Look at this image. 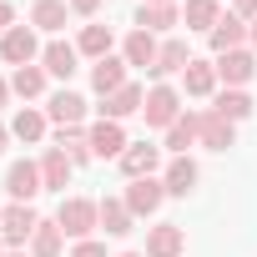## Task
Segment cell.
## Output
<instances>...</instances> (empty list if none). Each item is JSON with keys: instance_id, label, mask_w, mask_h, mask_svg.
Here are the masks:
<instances>
[{"instance_id": "7a4b0ae2", "label": "cell", "mask_w": 257, "mask_h": 257, "mask_svg": "<svg viewBox=\"0 0 257 257\" xmlns=\"http://www.w3.org/2000/svg\"><path fill=\"white\" fill-rule=\"evenodd\" d=\"M36 227H41V217L31 212V202H16V207H6V217H0V242L6 247H26V237H36Z\"/></svg>"}, {"instance_id": "d590c367", "label": "cell", "mask_w": 257, "mask_h": 257, "mask_svg": "<svg viewBox=\"0 0 257 257\" xmlns=\"http://www.w3.org/2000/svg\"><path fill=\"white\" fill-rule=\"evenodd\" d=\"M6 96H11V81H0V106H6Z\"/></svg>"}, {"instance_id": "2e32d148", "label": "cell", "mask_w": 257, "mask_h": 257, "mask_svg": "<svg viewBox=\"0 0 257 257\" xmlns=\"http://www.w3.org/2000/svg\"><path fill=\"white\" fill-rule=\"evenodd\" d=\"M91 86H96L101 96H111V91H121V86H126V61H116V56H106V61H96V71H91Z\"/></svg>"}, {"instance_id": "8fae6325", "label": "cell", "mask_w": 257, "mask_h": 257, "mask_svg": "<svg viewBox=\"0 0 257 257\" xmlns=\"http://www.w3.org/2000/svg\"><path fill=\"white\" fill-rule=\"evenodd\" d=\"M142 106H147V91L126 81L121 91H111V96H106V106H101V111H106V121H121V116H132V111H142Z\"/></svg>"}, {"instance_id": "cb8c5ba5", "label": "cell", "mask_w": 257, "mask_h": 257, "mask_svg": "<svg viewBox=\"0 0 257 257\" xmlns=\"http://www.w3.org/2000/svg\"><path fill=\"white\" fill-rule=\"evenodd\" d=\"M11 91H16V96H41V91H46V66H16Z\"/></svg>"}, {"instance_id": "7c38bea8", "label": "cell", "mask_w": 257, "mask_h": 257, "mask_svg": "<svg viewBox=\"0 0 257 257\" xmlns=\"http://www.w3.org/2000/svg\"><path fill=\"white\" fill-rule=\"evenodd\" d=\"M147 257H182V227L177 222H162L147 232Z\"/></svg>"}, {"instance_id": "b9f144b4", "label": "cell", "mask_w": 257, "mask_h": 257, "mask_svg": "<svg viewBox=\"0 0 257 257\" xmlns=\"http://www.w3.org/2000/svg\"><path fill=\"white\" fill-rule=\"evenodd\" d=\"M0 257H6V247H0Z\"/></svg>"}, {"instance_id": "603a6c76", "label": "cell", "mask_w": 257, "mask_h": 257, "mask_svg": "<svg viewBox=\"0 0 257 257\" xmlns=\"http://www.w3.org/2000/svg\"><path fill=\"white\" fill-rule=\"evenodd\" d=\"M31 26L61 31V26H66V0H36V6H31Z\"/></svg>"}, {"instance_id": "8d00e7d4", "label": "cell", "mask_w": 257, "mask_h": 257, "mask_svg": "<svg viewBox=\"0 0 257 257\" xmlns=\"http://www.w3.org/2000/svg\"><path fill=\"white\" fill-rule=\"evenodd\" d=\"M6 142H11V132H6V126H0V152H6Z\"/></svg>"}, {"instance_id": "484cf974", "label": "cell", "mask_w": 257, "mask_h": 257, "mask_svg": "<svg viewBox=\"0 0 257 257\" xmlns=\"http://www.w3.org/2000/svg\"><path fill=\"white\" fill-rule=\"evenodd\" d=\"M61 237H66L61 222H41L36 237H31V252H36V257H61Z\"/></svg>"}, {"instance_id": "1f68e13d", "label": "cell", "mask_w": 257, "mask_h": 257, "mask_svg": "<svg viewBox=\"0 0 257 257\" xmlns=\"http://www.w3.org/2000/svg\"><path fill=\"white\" fill-rule=\"evenodd\" d=\"M71 257H106V247H101V242H76Z\"/></svg>"}, {"instance_id": "44dd1931", "label": "cell", "mask_w": 257, "mask_h": 257, "mask_svg": "<svg viewBox=\"0 0 257 257\" xmlns=\"http://www.w3.org/2000/svg\"><path fill=\"white\" fill-rule=\"evenodd\" d=\"M187 41H167L162 51H157V66H152V76H172V71H187Z\"/></svg>"}, {"instance_id": "f1b7e54d", "label": "cell", "mask_w": 257, "mask_h": 257, "mask_svg": "<svg viewBox=\"0 0 257 257\" xmlns=\"http://www.w3.org/2000/svg\"><path fill=\"white\" fill-rule=\"evenodd\" d=\"M167 26H177L172 6H142L137 11V31H167Z\"/></svg>"}, {"instance_id": "7bdbcfd3", "label": "cell", "mask_w": 257, "mask_h": 257, "mask_svg": "<svg viewBox=\"0 0 257 257\" xmlns=\"http://www.w3.org/2000/svg\"><path fill=\"white\" fill-rule=\"evenodd\" d=\"M0 217H6V212H0Z\"/></svg>"}, {"instance_id": "277c9868", "label": "cell", "mask_w": 257, "mask_h": 257, "mask_svg": "<svg viewBox=\"0 0 257 257\" xmlns=\"http://www.w3.org/2000/svg\"><path fill=\"white\" fill-rule=\"evenodd\" d=\"M167 197V182H152V177H137L132 187H126V207H132V217H152Z\"/></svg>"}, {"instance_id": "60d3db41", "label": "cell", "mask_w": 257, "mask_h": 257, "mask_svg": "<svg viewBox=\"0 0 257 257\" xmlns=\"http://www.w3.org/2000/svg\"><path fill=\"white\" fill-rule=\"evenodd\" d=\"M121 257H142V252H121Z\"/></svg>"}, {"instance_id": "30bf717a", "label": "cell", "mask_w": 257, "mask_h": 257, "mask_svg": "<svg viewBox=\"0 0 257 257\" xmlns=\"http://www.w3.org/2000/svg\"><path fill=\"white\" fill-rule=\"evenodd\" d=\"M217 76H222L227 86H247V81L257 76V61H252V51H227V56L217 61Z\"/></svg>"}, {"instance_id": "e575fe53", "label": "cell", "mask_w": 257, "mask_h": 257, "mask_svg": "<svg viewBox=\"0 0 257 257\" xmlns=\"http://www.w3.org/2000/svg\"><path fill=\"white\" fill-rule=\"evenodd\" d=\"M11 21H16V11L6 6V0H0V36H6V31H11Z\"/></svg>"}, {"instance_id": "ffe728a7", "label": "cell", "mask_w": 257, "mask_h": 257, "mask_svg": "<svg viewBox=\"0 0 257 257\" xmlns=\"http://www.w3.org/2000/svg\"><path fill=\"white\" fill-rule=\"evenodd\" d=\"M96 207H101V227H106L111 237H126V232H132V207H126V202L106 197V202H96Z\"/></svg>"}, {"instance_id": "f35d334b", "label": "cell", "mask_w": 257, "mask_h": 257, "mask_svg": "<svg viewBox=\"0 0 257 257\" xmlns=\"http://www.w3.org/2000/svg\"><path fill=\"white\" fill-rule=\"evenodd\" d=\"M6 257H26V252H21V247H11V252H6Z\"/></svg>"}, {"instance_id": "9c48e42d", "label": "cell", "mask_w": 257, "mask_h": 257, "mask_svg": "<svg viewBox=\"0 0 257 257\" xmlns=\"http://www.w3.org/2000/svg\"><path fill=\"white\" fill-rule=\"evenodd\" d=\"M157 162H162V147H147V142H137V147L121 152V172L132 177V182H137V177H152Z\"/></svg>"}, {"instance_id": "ab89813d", "label": "cell", "mask_w": 257, "mask_h": 257, "mask_svg": "<svg viewBox=\"0 0 257 257\" xmlns=\"http://www.w3.org/2000/svg\"><path fill=\"white\" fill-rule=\"evenodd\" d=\"M147 6H172V0H147Z\"/></svg>"}, {"instance_id": "9a60e30c", "label": "cell", "mask_w": 257, "mask_h": 257, "mask_svg": "<svg viewBox=\"0 0 257 257\" xmlns=\"http://www.w3.org/2000/svg\"><path fill=\"white\" fill-rule=\"evenodd\" d=\"M41 61H46V71H51V76H61V81H71V76H76V46H66V41H51V46L41 51Z\"/></svg>"}, {"instance_id": "4dcf8cb0", "label": "cell", "mask_w": 257, "mask_h": 257, "mask_svg": "<svg viewBox=\"0 0 257 257\" xmlns=\"http://www.w3.org/2000/svg\"><path fill=\"white\" fill-rule=\"evenodd\" d=\"M11 137H21V142H41V137H46V116H41V111H21V116L11 121Z\"/></svg>"}, {"instance_id": "e0dca14e", "label": "cell", "mask_w": 257, "mask_h": 257, "mask_svg": "<svg viewBox=\"0 0 257 257\" xmlns=\"http://www.w3.org/2000/svg\"><path fill=\"white\" fill-rule=\"evenodd\" d=\"M157 41H152V31H132V36H126V66H157Z\"/></svg>"}, {"instance_id": "d6a6232c", "label": "cell", "mask_w": 257, "mask_h": 257, "mask_svg": "<svg viewBox=\"0 0 257 257\" xmlns=\"http://www.w3.org/2000/svg\"><path fill=\"white\" fill-rule=\"evenodd\" d=\"M237 21H257V0H237Z\"/></svg>"}, {"instance_id": "4316f807", "label": "cell", "mask_w": 257, "mask_h": 257, "mask_svg": "<svg viewBox=\"0 0 257 257\" xmlns=\"http://www.w3.org/2000/svg\"><path fill=\"white\" fill-rule=\"evenodd\" d=\"M192 142H197V111H187L182 121H172V126H167V147H172L177 157H182Z\"/></svg>"}, {"instance_id": "52a82bcc", "label": "cell", "mask_w": 257, "mask_h": 257, "mask_svg": "<svg viewBox=\"0 0 257 257\" xmlns=\"http://www.w3.org/2000/svg\"><path fill=\"white\" fill-rule=\"evenodd\" d=\"M86 137H91V157H121V152H126V132H121V121H106V116H101Z\"/></svg>"}, {"instance_id": "6da1fadb", "label": "cell", "mask_w": 257, "mask_h": 257, "mask_svg": "<svg viewBox=\"0 0 257 257\" xmlns=\"http://www.w3.org/2000/svg\"><path fill=\"white\" fill-rule=\"evenodd\" d=\"M56 222H61V232H66V237H81V242H86V232H91V227H101V207H96V202H86V197H66V202H61V212H56Z\"/></svg>"}, {"instance_id": "5b68a950", "label": "cell", "mask_w": 257, "mask_h": 257, "mask_svg": "<svg viewBox=\"0 0 257 257\" xmlns=\"http://www.w3.org/2000/svg\"><path fill=\"white\" fill-rule=\"evenodd\" d=\"M6 192H11L16 202H31L36 192H46L41 167H36V162H11V172H6Z\"/></svg>"}, {"instance_id": "83f0119b", "label": "cell", "mask_w": 257, "mask_h": 257, "mask_svg": "<svg viewBox=\"0 0 257 257\" xmlns=\"http://www.w3.org/2000/svg\"><path fill=\"white\" fill-rule=\"evenodd\" d=\"M217 0H187V31H217Z\"/></svg>"}, {"instance_id": "8992f818", "label": "cell", "mask_w": 257, "mask_h": 257, "mask_svg": "<svg viewBox=\"0 0 257 257\" xmlns=\"http://www.w3.org/2000/svg\"><path fill=\"white\" fill-rule=\"evenodd\" d=\"M0 56H6L11 66H31L36 61V31L31 26H11L6 36H0Z\"/></svg>"}, {"instance_id": "d4e9b609", "label": "cell", "mask_w": 257, "mask_h": 257, "mask_svg": "<svg viewBox=\"0 0 257 257\" xmlns=\"http://www.w3.org/2000/svg\"><path fill=\"white\" fill-rule=\"evenodd\" d=\"M212 111L227 116V121H247V116H252V96H247V91H222Z\"/></svg>"}, {"instance_id": "5bb4252c", "label": "cell", "mask_w": 257, "mask_h": 257, "mask_svg": "<svg viewBox=\"0 0 257 257\" xmlns=\"http://www.w3.org/2000/svg\"><path fill=\"white\" fill-rule=\"evenodd\" d=\"M71 167H76V162H71L61 147H51V152H46V162H41V182H46L51 192H66V182H71Z\"/></svg>"}, {"instance_id": "4fadbf2b", "label": "cell", "mask_w": 257, "mask_h": 257, "mask_svg": "<svg viewBox=\"0 0 257 257\" xmlns=\"http://www.w3.org/2000/svg\"><path fill=\"white\" fill-rule=\"evenodd\" d=\"M81 116H86V96H76V91H56L51 96V121L56 126H81Z\"/></svg>"}, {"instance_id": "ac0fdd59", "label": "cell", "mask_w": 257, "mask_h": 257, "mask_svg": "<svg viewBox=\"0 0 257 257\" xmlns=\"http://www.w3.org/2000/svg\"><path fill=\"white\" fill-rule=\"evenodd\" d=\"M242 41H247V26H242L237 16L217 21V31H212V51H217V56H227V51H242Z\"/></svg>"}, {"instance_id": "ba28073f", "label": "cell", "mask_w": 257, "mask_h": 257, "mask_svg": "<svg viewBox=\"0 0 257 257\" xmlns=\"http://www.w3.org/2000/svg\"><path fill=\"white\" fill-rule=\"evenodd\" d=\"M197 137H202L212 152H227V147H232V121L217 116V111H197Z\"/></svg>"}, {"instance_id": "7402d4cb", "label": "cell", "mask_w": 257, "mask_h": 257, "mask_svg": "<svg viewBox=\"0 0 257 257\" xmlns=\"http://www.w3.org/2000/svg\"><path fill=\"white\" fill-rule=\"evenodd\" d=\"M182 81H187L192 96H212V86H217V66H207V61H187Z\"/></svg>"}, {"instance_id": "836d02e7", "label": "cell", "mask_w": 257, "mask_h": 257, "mask_svg": "<svg viewBox=\"0 0 257 257\" xmlns=\"http://www.w3.org/2000/svg\"><path fill=\"white\" fill-rule=\"evenodd\" d=\"M96 6H101V0H71V11H76V16H96Z\"/></svg>"}, {"instance_id": "74e56055", "label": "cell", "mask_w": 257, "mask_h": 257, "mask_svg": "<svg viewBox=\"0 0 257 257\" xmlns=\"http://www.w3.org/2000/svg\"><path fill=\"white\" fill-rule=\"evenodd\" d=\"M247 41H252V46H257V21H252V31H247Z\"/></svg>"}, {"instance_id": "3957f363", "label": "cell", "mask_w": 257, "mask_h": 257, "mask_svg": "<svg viewBox=\"0 0 257 257\" xmlns=\"http://www.w3.org/2000/svg\"><path fill=\"white\" fill-rule=\"evenodd\" d=\"M142 116H147V126H172V121H182V96L172 86H157V91H147Z\"/></svg>"}, {"instance_id": "d6986e66", "label": "cell", "mask_w": 257, "mask_h": 257, "mask_svg": "<svg viewBox=\"0 0 257 257\" xmlns=\"http://www.w3.org/2000/svg\"><path fill=\"white\" fill-rule=\"evenodd\" d=\"M192 187H197V162L192 157H177L167 167V197H187Z\"/></svg>"}, {"instance_id": "f546056e", "label": "cell", "mask_w": 257, "mask_h": 257, "mask_svg": "<svg viewBox=\"0 0 257 257\" xmlns=\"http://www.w3.org/2000/svg\"><path fill=\"white\" fill-rule=\"evenodd\" d=\"M76 51H86V56L106 61V56H111V31H106V26H86V31H81V46H76Z\"/></svg>"}]
</instances>
